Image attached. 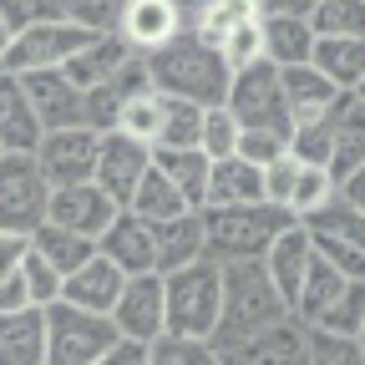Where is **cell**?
<instances>
[{"mask_svg": "<svg viewBox=\"0 0 365 365\" xmlns=\"http://www.w3.org/2000/svg\"><path fill=\"white\" fill-rule=\"evenodd\" d=\"M143 71L153 81V91H163V97H182V102H198V107H218L228 97V61L223 51H213V46H203L188 26H182L168 46H158V51L143 56Z\"/></svg>", "mask_w": 365, "mask_h": 365, "instance_id": "cell-1", "label": "cell"}, {"mask_svg": "<svg viewBox=\"0 0 365 365\" xmlns=\"http://www.w3.org/2000/svg\"><path fill=\"white\" fill-rule=\"evenodd\" d=\"M223 274V309H218V330H213V350H228L239 345L269 325H279V319H289V304L284 294L274 289L269 269L259 259H228L218 264Z\"/></svg>", "mask_w": 365, "mask_h": 365, "instance_id": "cell-2", "label": "cell"}, {"mask_svg": "<svg viewBox=\"0 0 365 365\" xmlns=\"http://www.w3.org/2000/svg\"><path fill=\"white\" fill-rule=\"evenodd\" d=\"M203 213V249L213 264L228 259H264V249L284 234L289 223H299L289 208L274 203H244V208H198Z\"/></svg>", "mask_w": 365, "mask_h": 365, "instance_id": "cell-3", "label": "cell"}, {"mask_svg": "<svg viewBox=\"0 0 365 365\" xmlns=\"http://www.w3.org/2000/svg\"><path fill=\"white\" fill-rule=\"evenodd\" d=\"M163 309H168V335L182 340H213L218 309H223V274L213 259H193L173 274H163Z\"/></svg>", "mask_w": 365, "mask_h": 365, "instance_id": "cell-4", "label": "cell"}, {"mask_svg": "<svg viewBox=\"0 0 365 365\" xmlns=\"http://www.w3.org/2000/svg\"><path fill=\"white\" fill-rule=\"evenodd\" d=\"M223 107L234 112L239 132H274V137H294L284 91H279V66L274 61H249L228 76V97Z\"/></svg>", "mask_w": 365, "mask_h": 365, "instance_id": "cell-5", "label": "cell"}, {"mask_svg": "<svg viewBox=\"0 0 365 365\" xmlns=\"http://www.w3.org/2000/svg\"><path fill=\"white\" fill-rule=\"evenodd\" d=\"M41 314H46V365H91L122 340L112 314H91L66 299L46 304Z\"/></svg>", "mask_w": 365, "mask_h": 365, "instance_id": "cell-6", "label": "cell"}, {"mask_svg": "<svg viewBox=\"0 0 365 365\" xmlns=\"http://www.w3.org/2000/svg\"><path fill=\"white\" fill-rule=\"evenodd\" d=\"M51 182L41 178L31 153H0V234L31 239V228L46 223Z\"/></svg>", "mask_w": 365, "mask_h": 365, "instance_id": "cell-7", "label": "cell"}, {"mask_svg": "<svg viewBox=\"0 0 365 365\" xmlns=\"http://www.w3.org/2000/svg\"><path fill=\"white\" fill-rule=\"evenodd\" d=\"M86 41H91V31H81V26H71V21L26 26V31L11 36V51H6V61H0V71L26 76V71H46V66H66Z\"/></svg>", "mask_w": 365, "mask_h": 365, "instance_id": "cell-8", "label": "cell"}, {"mask_svg": "<svg viewBox=\"0 0 365 365\" xmlns=\"http://www.w3.org/2000/svg\"><path fill=\"white\" fill-rule=\"evenodd\" d=\"M97 148H102V132L91 127H56V132H41L36 143V168L51 188H66V182H91L97 173Z\"/></svg>", "mask_w": 365, "mask_h": 365, "instance_id": "cell-9", "label": "cell"}, {"mask_svg": "<svg viewBox=\"0 0 365 365\" xmlns=\"http://www.w3.org/2000/svg\"><path fill=\"white\" fill-rule=\"evenodd\" d=\"M26 102L41 122V132H56V127H86V91L61 71V66H46V71H26L16 76Z\"/></svg>", "mask_w": 365, "mask_h": 365, "instance_id": "cell-10", "label": "cell"}, {"mask_svg": "<svg viewBox=\"0 0 365 365\" xmlns=\"http://www.w3.org/2000/svg\"><path fill=\"white\" fill-rule=\"evenodd\" d=\"M112 325L122 340L153 345L168 335V309H163V274H127V284L112 304Z\"/></svg>", "mask_w": 365, "mask_h": 365, "instance_id": "cell-11", "label": "cell"}, {"mask_svg": "<svg viewBox=\"0 0 365 365\" xmlns=\"http://www.w3.org/2000/svg\"><path fill=\"white\" fill-rule=\"evenodd\" d=\"M148 168H153V148L112 127V132H102V148H97V173H91V182H97V188H102L117 208H127L132 188L143 182V173H148Z\"/></svg>", "mask_w": 365, "mask_h": 365, "instance_id": "cell-12", "label": "cell"}, {"mask_svg": "<svg viewBox=\"0 0 365 365\" xmlns=\"http://www.w3.org/2000/svg\"><path fill=\"white\" fill-rule=\"evenodd\" d=\"M112 218H117V203L97 182H66V188H51V198H46V223H61L81 239H102V228Z\"/></svg>", "mask_w": 365, "mask_h": 365, "instance_id": "cell-13", "label": "cell"}, {"mask_svg": "<svg viewBox=\"0 0 365 365\" xmlns=\"http://www.w3.org/2000/svg\"><path fill=\"white\" fill-rule=\"evenodd\" d=\"M182 26H188L182 0H127L122 21H117V36L132 46L137 56H148V51H158V46H168Z\"/></svg>", "mask_w": 365, "mask_h": 365, "instance_id": "cell-14", "label": "cell"}, {"mask_svg": "<svg viewBox=\"0 0 365 365\" xmlns=\"http://www.w3.org/2000/svg\"><path fill=\"white\" fill-rule=\"evenodd\" d=\"M218 360L223 365H309L304 325L289 314V319H279V325H269V330H259V335H249L239 345L218 350Z\"/></svg>", "mask_w": 365, "mask_h": 365, "instance_id": "cell-15", "label": "cell"}, {"mask_svg": "<svg viewBox=\"0 0 365 365\" xmlns=\"http://www.w3.org/2000/svg\"><path fill=\"white\" fill-rule=\"evenodd\" d=\"M97 254H102L107 264H117L122 274H158V259H153V228L137 218V213H127V208H117V218L102 228Z\"/></svg>", "mask_w": 365, "mask_h": 365, "instance_id": "cell-16", "label": "cell"}, {"mask_svg": "<svg viewBox=\"0 0 365 365\" xmlns=\"http://www.w3.org/2000/svg\"><path fill=\"white\" fill-rule=\"evenodd\" d=\"M244 203H264V168H254L249 158L228 153L208 163V188H203V208H244Z\"/></svg>", "mask_w": 365, "mask_h": 365, "instance_id": "cell-17", "label": "cell"}, {"mask_svg": "<svg viewBox=\"0 0 365 365\" xmlns=\"http://www.w3.org/2000/svg\"><path fill=\"white\" fill-rule=\"evenodd\" d=\"M122 284H127V274L117 264H107L102 254H91L81 269H71L66 279H61V299L76 304V309H91V314H112Z\"/></svg>", "mask_w": 365, "mask_h": 365, "instance_id": "cell-18", "label": "cell"}, {"mask_svg": "<svg viewBox=\"0 0 365 365\" xmlns=\"http://www.w3.org/2000/svg\"><path fill=\"white\" fill-rule=\"evenodd\" d=\"M132 56H137L132 46H127L117 31H107V36H91V41L81 46V51H76V56H71L61 71H66V76H71L81 91H91V86H107V81H117V76L132 66Z\"/></svg>", "mask_w": 365, "mask_h": 365, "instance_id": "cell-19", "label": "cell"}, {"mask_svg": "<svg viewBox=\"0 0 365 365\" xmlns=\"http://www.w3.org/2000/svg\"><path fill=\"white\" fill-rule=\"evenodd\" d=\"M153 228V259H158V274H173L193 259H208L203 249V213L188 208L178 218H163V223H148Z\"/></svg>", "mask_w": 365, "mask_h": 365, "instance_id": "cell-20", "label": "cell"}, {"mask_svg": "<svg viewBox=\"0 0 365 365\" xmlns=\"http://www.w3.org/2000/svg\"><path fill=\"white\" fill-rule=\"evenodd\" d=\"M279 91H284V107H289V122L294 127L319 122V117L335 107V97H340V86L325 81L309 61L304 66H279Z\"/></svg>", "mask_w": 365, "mask_h": 365, "instance_id": "cell-21", "label": "cell"}, {"mask_svg": "<svg viewBox=\"0 0 365 365\" xmlns=\"http://www.w3.org/2000/svg\"><path fill=\"white\" fill-rule=\"evenodd\" d=\"M309 259H314V244H309V234H304L299 223H289L284 234L264 249V259H259V264L269 269V279H274V289L284 294V304H294V294H299V279H304Z\"/></svg>", "mask_w": 365, "mask_h": 365, "instance_id": "cell-22", "label": "cell"}, {"mask_svg": "<svg viewBox=\"0 0 365 365\" xmlns=\"http://www.w3.org/2000/svg\"><path fill=\"white\" fill-rule=\"evenodd\" d=\"M0 365H46V314L36 304L0 314Z\"/></svg>", "mask_w": 365, "mask_h": 365, "instance_id": "cell-23", "label": "cell"}, {"mask_svg": "<svg viewBox=\"0 0 365 365\" xmlns=\"http://www.w3.org/2000/svg\"><path fill=\"white\" fill-rule=\"evenodd\" d=\"M309 66L340 91H355L365 81V36H314Z\"/></svg>", "mask_w": 365, "mask_h": 365, "instance_id": "cell-24", "label": "cell"}, {"mask_svg": "<svg viewBox=\"0 0 365 365\" xmlns=\"http://www.w3.org/2000/svg\"><path fill=\"white\" fill-rule=\"evenodd\" d=\"M350 284H355V279H345L335 264H325V259L314 254V259H309V269H304V279H299V294H294L289 314L309 330V325H319V319H325V309H330Z\"/></svg>", "mask_w": 365, "mask_h": 365, "instance_id": "cell-25", "label": "cell"}, {"mask_svg": "<svg viewBox=\"0 0 365 365\" xmlns=\"http://www.w3.org/2000/svg\"><path fill=\"white\" fill-rule=\"evenodd\" d=\"M182 11H188V31H193L203 46H213V51H223V41L234 36L244 21L259 16L254 0H188Z\"/></svg>", "mask_w": 365, "mask_h": 365, "instance_id": "cell-26", "label": "cell"}, {"mask_svg": "<svg viewBox=\"0 0 365 365\" xmlns=\"http://www.w3.org/2000/svg\"><path fill=\"white\" fill-rule=\"evenodd\" d=\"M41 122L11 71H0V153H36Z\"/></svg>", "mask_w": 365, "mask_h": 365, "instance_id": "cell-27", "label": "cell"}, {"mask_svg": "<svg viewBox=\"0 0 365 365\" xmlns=\"http://www.w3.org/2000/svg\"><path fill=\"white\" fill-rule=\"evenodd\" d=\"M259 31H264V61L274 66H304L314 51L309 16H259Z\"/></svg>", "mask_w": 365, "mask_h": 365, "instance_id": "cell-28", "label": "cell"}, {"mask_svg": "<svg viewBox=\"0 0 365 365\" xmlns=\"http://www.w3.org/2000/svg\"><path fill=\"white\" fill-rule=\"evenodd\" d=\"M208 153L203 148H163L153 153V168L173 182V188L188 198V208H203V188H208Z\"/></svg>", "mask_w": 365, "mask_h": 365, "instance_id": "cell-29", "label": "cell"}, {"mask_svg": "<svg viewBox=\"0 0 365 365\" xmlns=\"http://www.w3.org/2000/svg\"><path fill=\"white\" fill-rule=\"evenodd\" d=\"M31 254H41L46 264H51L61 279L71 269H81L91 254H97V239H81V234H71V228H61V223H41V228H31Z\"/></svg>", "mask_w": 365, "mask_h": 365, "instance_id": "cell-30", "label": "cell"}, {"mask_svg": "<svg viewBox=\"0 0 365 365\" xmlns=\"http://www.w3.org/2000/svg\"><path fill=\"white\" fill-rule=\"evenodd\" d=\"M299 228H304L309 239H340V244H355V249H365V213H360L355 203H345L340 193H335L325 208L304 213V218H299Z\"/></svg>", "mask_w": 365, "mask_h": 365, "instance_id": "cell-31", "label": "cell"}, {"mask_svg": "<svg viewBox=\"0 0 365 365\" xmlns=\"http://www.w3.org/2000/svg\"><path fill=\"white\" fill-rule=\"evenodd\" d=\"M127 213H137L143 223H163V218H178V213H188V198H182L173 182L158 173V168H148L143 173V182L132 188V198H127Z\"/></svg>", "mask_w": 365, "mask_h": 365, "instance_id": "cell-32", "label": "cell"}, {"mask_svg": "<svg viewBox=\"0 0 365 365\" xmlns=\"http://www.w3.org/2000/svg\"><path fill=\"white\" fill-rule=\"evenodd\" d=\"M198 132H203V107L198 102L163 97L158 132H153V153H163V148H198Z\"/></svg>", "mask_w": 365, "mask_h": 365, "instance_id": "cell-33", "label": "cell"}, {"mask_svg": "<svg viewBox=\"0 0 365 365\" xmlns=\"http://www.w3.org/2000/svg\"><path fill=\"white\" fill-rule=\"evenodd\" d=\"M158 112H163V91H153V86H137L132 97H122V107H117V122H112V127L153 148V132H158Z\"/></svg>", "mask_w": 365, "mask_h": 365, "instance_id": "cell-34", "label": "cell"}, {"mask_svg": "<svg viewBox=\"0 0 365 365\" xmlns=\"http://www.w3.org/2000/svg\"><path fill=\"white\" fill-rule=\"evenodd\" d=\"M309 31L314 36H365V0H314Z\"/></svg>", "mask_w": 365, "mask_h": 365, "instance_id": "cell-35", "label": "cell"}, {"mask_svg": "<svg viewBox=\"0 0 365 365\" xmlns=\"http://www.w3.org/2000/svg\"><path fill=\"white\" fill-rule=\"evenodd\" d=\"M148 365H223L213 340H182V335H158L148 345Z\"/></svg>", "mask_w": 365, "mask_h": 365, "instance_id": "cell-36", "label": "cell"}, {"mask_svg": "<svg viewBox=\"0 0 365 365\" xmlns=\"http://www.w3.org/2000/svg\"><path fill=\"white\" fill-rule=\"evenodd\" d=\"M335 193H340V182L330 178V168L304 163V168H299V182H294V193H289V213L304 218V213H314V208H325Z\"/></svg>", "mask_w": 365, "mask_h": 365, "instance_id": "cell-37", "label": "cell"}, {"mask_svg": "<svg viewBox=\"0 0 365 365\" xmlns=\"http://www.w3.org/2000/svg\"><path fill=\"white\" fill-rule=\"evenodd\" d=\"M16 274H21L26 299H31L36 309H46V304H56V299H61V274L46 264L41 254H31V244H26V254H21V264H16Z\"/></svg>", "mask_w": 365, "mask_h": 365, "instance_id": "cell-38", "label": "cell"}, {"mask_svg": "<svg viewBox=\"0 0 365 365\" xmlns=\"http://www.w3.org/2000/svg\"><path fill=\"white\" fill-rule=\"evenodd\" d=\"M304 350H309V365H365V345L330 330H304Z\"/></svg>", "mask_w": 365, "mask_h": 365, "instance_id": "cell-39", "label": "cell"}, {"mask_svg": "<svg viewBox=\"0 0 365 365\" xmlns=\"http://www.w3.org/2000/svg\"><path fill=\"white\" fill-rule=\"evenodd\" d=\"M122 6L127 0H61V21H71L91 36H107V31H117Z\"/></svg>", "mask_w": 365, "mask_h": 365, "instance_id": "cell-40", "label": "cell"}, {"mask_svg": "<svg viewBox=\"0 0 365 365\" xmlns=\"http://www.w3.org/2000/svg\"><path fill=\"white\" fill-rule=\"evenodd\" d=\"M309 330H330V335L360 340V330H365V284H350V289L325 309V319H319V325H309Z\"/></svg>", "mask_w": 365, "mask_h": 365, "instance_id": "cell-41", "label": "cell"}, {"mask_svg": "<svg viewBox=\"0 0 365 365\" xmlns=\"http://www.w3.org/2000/svg\"><path fill=\"white\" fill-rule=\"evenodd\" d=\"M198 148L208 153V158H228L239 148V122H234V112H228L223 102L218 107H203V132H198Z\"/></svg>", "mask_w": 365, "mask_h": 365, "instance_id": "cell-42", "label": "cell"}, {"mask_svg": "<svg viewBox=\"0 0 365 365\" xmlns=\"http://www.w3.org/2000/svg\"><path fill=\"white\" fill-rule=\"evenodd\" d=\"M299 158L294 153H279L274 163H264V203L274 208H289V193H294V182H299Z\"/></svg>", "mask_w": 365, "mask_h": 365, "instance_id": "cell-43", "label": "cell"}, {"mask_svg": "<svg viewBox=\"0 0 365 365\" xmlns=\"http://www.w3.org/2000/svg\"><path fill=\"white\" fill-rule=\"evenodd\" d=\"M223 61H228V71H239V66H249V61H264V31H259V16L244 21L234 36L223 41Z\"/></svg>", "mask_w": 365, "mask_h": 365, "instance_id": "cell-44", "label": "cell"}, {"mask_svg": "<svg viewBox=\"0 0 365 365\" xmlns=\"http://www.w3.org/2000/svg\"><path fill=\"white\" fill-rule=\"evenodd\" d=\"M0 16L11 31H26L41 21H61V0H0Z\"/></svg>", "mask_w": 365, "mask_h": 365, "instance_id": "cell-45", "label": "cell"}, {"mask_svg": "<svg viewBox=\"0 0 365 365\" xmlns=\"http://www.w3.org/2000/svg\"><path fill=\"white\" fill-rule=\"evenodd\" d=\"M314 244V254L325 259V264H335L345 279H355V284H365V249H355V244H340V239H309Z\"/></svg>", "mask_w": 365, "mask_h": 365, "instance_id": "cell-46", "label": "cell"}, {"mask_svg": "<svg viewBox=\"0 0 365 365\" xmlns=\"http://www.w3.org/2000/svg\"><path fill=\"white\" fill-rule=\"evenodd\" d=\"M239 158H249L254 168H264V163H274L279 153H289V137H274V132H239V148H234Z\"/></svg>", "mask_w": 365, "mask_h": 365, "instance_id": "cell-47", "label": "cell"}, {"mask_svg": "<svg viewBox=\"0 0 365 365\" xmlns=\"http://www.w3.org/2000/svg\"><path fill=\"white\" fill-rule=\"evenodd\" d=\"M91 365H148V345H137V340H117L102 360H91Z\"/></svg>", "mask_w": 365, "mask_h": 365, "instance_id": "cell-48", "label": "cell"}, {"mask_svg": "<svg viewBox=\"0 0 365 365\" xmlns=\"http://www.w3.org/2000/svg\"><path fill=\"white\" fill-rule=\"evenodd\" d=\"M21 254H26V239H21V234H0V279H6V274H16Z\"/></svg>", "mask_w": 365, "mask_h": 365, "instance_id": "cell-49", "label": "cell"}, {"mask_svg": "<svg viewBox=\"0 0 365 365\" xmlns=\"http://www.w3.org/2000/svg\"><path fill=\"white\" fill-rule=\"evenodd\" d=\"M31 299H26V284H21V274H6L0 279V314L6 309H26Z\"/></svg>", "mask_w": 365, "mask_h": 365, "instance_id": "cell-50", "label": "cell"}, {"mask_svg": "<svg viewBox=\"0 0 365 365\" xmlns=\"http://www.w3.org/2000/svg\"><path fill=\"white\" fill-rule=\"evenodd\" d=\"M259 16H309L314 0H254Z\"/></svg>", "mask_w": 365, "mask_h": 365, "instance_id": "cell-51", "label": "cell"}, {"mask_svg": "<svg viewBox=\"0 0 365 365\" xmlns=\"http://www.w3.org/2000/svg\"><path fill=\"white\" fill-rule=\"evenodd\" d=\"M340 198H345V203H355V208L365 213V163H360L355 173H345V178H340Z\"/></svg>", "mask_w": 365, "mask_h": 365, "instance_id": "cell-52", "label": "cell"}, {"mask_svg": "<svg viewBox=\"0 0 365 365\" xmlns=\"http://www.w3.org/2000/svg\"><path fill=\"white\" fill-rule=\"evenodd\" d=\"M11 36H16V31L6 26V16H0V61H6V51H11Z\"/></svg>", "mask_w": 365, "mask_h": 365, "instance_id": "cell-53", "label": "cell"}, {"mask_svg": "<svg viewBox=\"0 0 365 365\" xmlns=\"http://www.w3.org/2000/svg\"><path fill=\"white\" fill-rule=\"evenodd\" d=\"M355 97H360V102H365V81H360V86H355Z\"/></svg>", "mask_w": 365, "mask_h": 365, "instance_id": "cell-54", "label": "cell"}, {"mask_svg": "<svg viewBox=\"0 0 365 365\" xmlns=\"http://www.w3.org/2000/svg\"><path fill=\"white\" fill-rule=\"evenodd\" d=\"M360 345H365V330H360Z\"/></svg>", "mask_w": 365, "mask_h": 365, "instance_id": "cell-55", "label": "cell"}, {"mask_svg": "<svg viewBox=\"0 0 365 365\" xmlns=\"http://www.w3.org/2000/svg\"><path fill=\"white\" fill-rule=\"evenodd\" d=\"M182 6H188V0H182Z\"/></svg>", "mask_w": 365, "mask_h": 365, "instance_id": "cell-56", "label": "cell"}]
</instances>
